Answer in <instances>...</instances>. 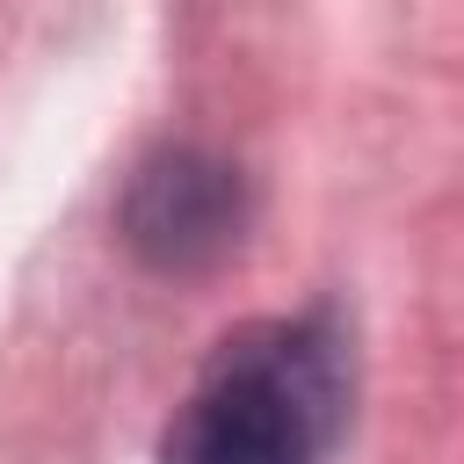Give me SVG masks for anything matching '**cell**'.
Masks as SVG:
<instances>
[{
	"label": "cell",
	"instance_id": "cell-1",
	"mask_svg": "<svg viewBox=\"0 0 464 464\" xmlns=\"http://www.w3.org/2000/svg\"><path fill=\"white\" fill-rule=\"evenodd\" d=\"M348 420V348L326 319L225 334L160 435V464H319Z\"/></svg>",
	"mask_w": 464,
	"mask_h": 464
},
{
	"label": "cell",
	"instance_id": "cell-2",
	"mask_svg": "<svg viewBox=\"0 0 464 464\" xmlns=\"http://www.w3.org/2000/svg\"><path fill=\"white\" fill-rule=\"evenodd\" d=\"M123 232L152 268H203L239 239V181L225 160L160 152L123 196Z\"/></svg>",
	"mask_w": 464,
	"mask_h": 464
}]
</instances>
